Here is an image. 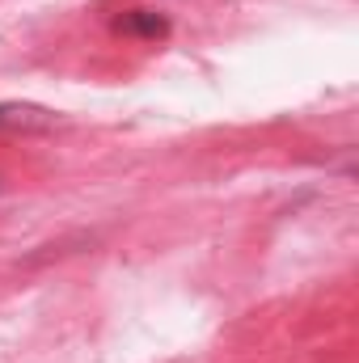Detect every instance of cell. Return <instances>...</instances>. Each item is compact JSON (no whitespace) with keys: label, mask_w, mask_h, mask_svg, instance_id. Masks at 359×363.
Wrapping results in <instances>:
<instances>
[{"label":"cell","mask_w":359,"mask_h":363,"mask_svg":"<svg viewBox=\"0 0 359 363\" xmlns=\"http://www.w3.org/2000/svg\"><path fill=\"white\" fill-rule=\"evenodd\" d=\"M64 118L34 101H0V131H55Z\"/></svg>","instance_id":"obj_1"},{"label":"cell","mask_w":359,"mask_h":363,"mask_svg":"<svg viewBox=\"0 0 359 363\" xmlns=\"http://www.w3.org/2000/svg\"><path fill=\"white\" fill-rule=\"evenodd\" d=\"M114 30L127 34V38H148V43H157V38L170 34V17H165V13H153V9H131V13H123V17L114 21Z\"/></svg>","instance_id":"obj_2"}]
</instances>
